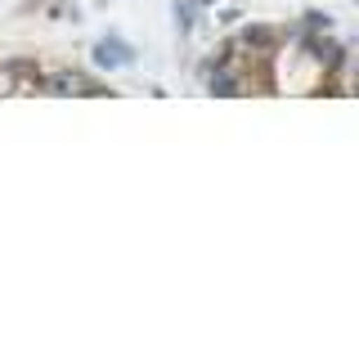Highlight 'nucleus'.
<instances>
[{
    "label": "nucleus",
    "mask_w": 359,
    "mask_h": 359,
    "mask_svg": "<svg viewBox=\"0 0 359 359\" xmlns=\"http://www.w3.org/2000/svg\"><path fill=\"white\" fill-rule=\"evenodd\" d=\"M45 95H81V99H95V95H108L99 81H90L86 72H76V67H63V72H54L50 81H41Z\"/></svg>",
    "instance_id": "1"
},
{
    "label": "nucleus",
    "mask_w": 359,
    "mask_h": 359,
    "mask_svg": "<svg viewBox=\"0 0 359 359\" xmlns=\"http://www.w3.org/2000/svg\"><path fill=\"white\" fill-rule=\"evenodd\" d=\"M90 59H95L99 72H117V67L135 63V50H130V45H121L117 36H108V41H99L95 50H90Z\"/></svg>",
    "instance_id": "2"
},
{
    "label": "nucleus",
    "mask_w": 359,
    "mask_h": 359,
    "mask_svg": "<svg viewBox=\"0 0 359 359\" xmlns=\"http://www.w3.org/2000/svg\"><path fill=\"white\" fill-rule=\"evenodd\" d=\"M175 27H180V36L194 32V0H175Z\"/></svg>",
    "instance_id": "5"
},
{
    "label": "nucleus",
    "mask_w": 359,
    "mask_h": 359,
    "mask_svg": "<svg viewBox=\"0 0 359 359\" xmlns=\"http://www.w3.org/2000/svg\"><path fill=\"white\" fill-rule=\"evenodd\" d=\"M306 50H310L319 63H328L332 72H341V50H337L332 41H314V36H310V41H306Z\"/></svg>",
    "instance_id": "4"
},
{
    "label": "nucleus",
    "mask_w": 359,
    "mask_h": 359,
    "mask_svg": "<svg viewBox=\"0 0 359 359\" xmlns=\"http://www.w3.org/2000/svg\"><path fill=\"white\" fill-rule=\"evenodd\" d=\"M233 45H243L247 54H269L278 45V27H265V22H247V27L233 36Z\"/></svg>",
    "instance_id": "3"
}]
</instances>
